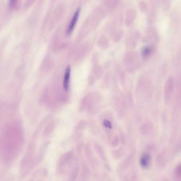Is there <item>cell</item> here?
<instances>
[{"mask_svg": "<svg viewBox=\"0 0 181 181\" xmlns=\"http://www.w3.org/2000/svg\"><path fill=\"white\" fill-rule=\"evenodd\" d=\"M139 6L140 10L143 13L147 12L150 10L149 6L148 4V3L146 2L145 1H141V2H140Z\"/></svg>", "mask_w": 181, "mask_h": 181, "instance_id": "30bf717a", "label": "cell"}, {"mask_svg": "<svg viewBox=\"0 0 181 181\" xmlns=\"http://www.w3.org/2000/svg\"><path fill=\"white\" fill-rule=\"evenodd\" d=\"M144 42L148 44L157 43L159 42V37L158 33L154 27H150L147 29L145 36L143 38Z\"/></svg>", "mask_w": 181, "mask_h": 181, "instance_id": "7a4b0ae2", "label": "cell"}, {"mask_svg": "<svg viewBox=\"0 0 181 181\" xmlns=\"http://www.w3.org/2000/svg\"><path fill=\"white\" fill-rule=\"evenodd\" d=\"M162 8L165 11H168L170 9L171 6V0H161Z\"/></svg>", "mask_w": 181, "mask_h": 181, "instance_id": "8fae6325", "label": "cell"}, {"mask_svg": "<svg viewBox=\"0 0 181 181\" xmlns=\"http://www.w3.org/2000/svg\"><path fill=\"white\" fill-rule=\"evenodd\" d=\"M139 55L137 52H130L126 54L125 62L128 64L129 67L132 71L136 69L139 66Z\"/></svg>", "mask_w": 181, "mask_h": 181, "instance_id": "6da1fadb", "label": "cell"}, {"mask_svg": "<svg viewBox=\"0 0 181 181\" xmlns=\"http://www.w3.org/2000/svg\"><path fill=\"white\" fill-rule=\"evenodd\" d=\"M18 0H9V5L11 7H14Z\"/></svg>", "mask_w": 181, "mask_h": 181, "instance_id": "7c38bea8", "label": "cell"}, {"mask_svg": "<svg viewBox=\"0 0 181 181\" xmlns=\"http://www.w3.org/2000/svg\"><path fill=\"white\" fill-rule=\"evenodd\" d=\"M137 16V11L135 9H130L127 11L125 19V24L127 27H130L133 25Z\"/></svg>", "mask_w": 181, "mask_h": 181, "instance_id": "8992f818", "label": "cell"}, {"mask_svg": "<svg viewBox=\"0 0 181 181\" xmlns=\"http://www.w3.org/2000/svg\"><path fill=\"white\" fill-rule=\"evenodd\" d=\"M174 79L172 77H170L168 79L166 83L165 86V97L166 101H169L171 95L173 91L174 87Z\"/></svg>", "mask_w": 181, "mask_h": 181, "instance_id": "5b68a950", "label": "cell"}, {"mask_svg": "<svg viewBox=\"0 0 181 181\" xmlns=\"http://www.w3.org/2000/svg\"><path fill=\"white\" fill-rule=\"evenodd\" d=\"M80 14V8H78L74 12L73 17H72L71 21L70 22L69 25L67 27L66 32L67 35H70L73 31L76 25V23H77L78 20L79 19Z\"/></svg>", "mask_w": 181, "mask_h": 181, "instance_id": "277c9868", "label": "cell"}, {"mask_svg": "<svg viewBox=\"0 0 181 181\" xmlns=\"http://www.w3.org/2000/svg\"><path fill=\"white\" fill-rule=\"evenodd\" d=\"M70 73H71V69L70 67H67L66 69L63 80V87L66 90H67L69 89V85L70 78Z\"/></svg>", "mask_w": 181, "mask_h": 181, "instance_id": "9c48e42d", "label": "cell"}, {"mask_svg": "<svg viewBox=\"0 0 181 181\" xmlns=\"http://www.w3.org/2000/svg\"><path fill=\"white\" fill-rule=\"evenodd\" d=\"M157 50L156 43H150L143 47L141 50V56L143 58L147 59L152 56Z\"/></svg>", "mask_w": 181, "mask_h": 181, "instance_id": "3957f363", "label": "cell"}, {"mask_svg": "<svg viewBox=\"0 0 181 181\" xmlns=\"http://www.w3.org/2000/svg\"><path fill=\"white\" fill-rule=\"evenodd\" d=\"M151 156L148 154L145 153L143 154L140 158V165L143 167H148L151 162Z\"/></svg>", "mask_w": 181, "mask_h": 181, "instance_id": "ba28073f", "label": "cell"}, {"mask_svg": "<svg viewBox=\"0 0 181 181\" xmlns=\"http://www.w3.org/2000/svg\"><path fill=\"white\" fill-rule=\"evenodd\" d=\"M140 33L137 30H135L132 33L131 36L129 37L127 40V44L132 49L135 48L137 46V42L139 41L140 38Z\"/></svg>", "mask_w": 181, "mask_h": 181, "instance_id": "52a82bcc", "label": "cell"}]
</instances>
